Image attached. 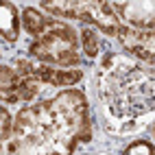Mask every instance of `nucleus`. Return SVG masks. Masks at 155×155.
<instances>
[{
    "label": "nucleus",
    "instance_id": "5",
    "mask_svg": "<svg viewBox=\"0 0 155 155\" xmlns=\"http://www.w3.org/2000/svg\"><path fill=\"white\" fill-rule=\"evenodd\" d=\"M122 48L131 53L136 59L147 61V64H153L155 57V44H153V31H136L129 26H120L118 31Z\"/></svg>",
    "mask_w": 155,
    "mask_h": 155
},
{
    "label": "nucleus",
    "instance_id": "3",
    "mask_svg": "<svg viewBox=\"0 0 155 155\" xmlns=\"http://www.w3.org/2000/svg\"><path fill=\"white\" fill-rule=\"evenodd\" d=\"M31 55H35L39 61L50 66H61V68L77 66L79 64L77 31L68 24L46 20L44 33L35 37V42L31 44Z\"/></svg>",
    "mask_w": 155,
    "mask_h": 155
},
{
    "label": "nucleus",
    "instance_id": "10",
    "mask_svg": "<svg viewBox=\"0 0 155 155\" xmlns=\"http://www.w3.org/2000/svg\"><path fill=\"white\" fill-rule=\"evenodd\" d=\"M22 22H24V28H26V33H31L33 37H39L44 33V26H46V18L35 11V9H24V13H22Z\"/></svg>",
    "mask_w": 155,
    "mask_h": 155
},
{
    "label": "nucleus",
    "instance_id": "14",
    "mask_svg": "<svg viewBox=\"0 0 155 155\" xmlns=\"http://www.w3.org/2000/svg\"><path fill=\"white\" fill-rule=\"evenodd\" d=\"M122 155H153V147H151V142H147V140H138V142L129 144Z\"/></svg>",
    "mask_w": 155,
    "mask_h": 155
},
{
    "label": "nucleus",
    "instance_id": "13",
    "mask_svg": "<svg viewBox=\"0 0 155 155\" xmlns=\"http://www.w3.org/2000/svg\"><path fill=\"white\" fill-rule=\"evenodd\" d=\"M11 136V118L5 107H0V155H5V142Z\"/></svg>",
    "mask_w": 155,
    "mask_h": 155
},
{
    "label": "nucleus",
    "instance_id": "7",
    "mask_svg": "<svg viewBox=\"0 0 155 155\" xmlns=\"http://www.w3.org/2000/svg\"><path fill=\"white\" fill-rule=\"evenodd\" d=\"M37 81L44 83H53V85H74L77 81H81L83 72L81 70H64V68H53V66H33L31 70Z\"/></svg>",
    "mask_w": 155,
    "mask_h": 155
},
{
    "label": "nucleus",
    "instance_id": "6",
    "mask_svg": "<svg viewBox=\"0 0 155 155\" xmlns=\"http://www.w3.org/2000/svg\"><path fill=\"white\" fill-rule=\"evenodd\" d=\"M109 5L129 24L138 26V28L153 31V2H109Z\"/></svg>",
    "mask_w": 155,
    "mask_h": 155
},
{
    "label": "nucleus",
    "instance_id": "4",
    "mask_svg": "<svg viewBox=\"0 0 155 155\" xmlns=\"http://www.w3.org/2000/svg\"><path fill=\"white\" fill-rule=\"evenodd\" d=\"M44 9L53 13H59L64 18H77L83 22L96 24L105 35H118L120 20L116 11L105 0H70V2H42Z\"/></svg>",
    "mask_w": 155,
    "mask_h": 155
},
{
    "label": "nucleus",
    "instance_id": "8",
    "mask_svg": "<svg viewBox=\"0 0 155 155\" xmlns=\"http://www.w3.org/2000/svg\"><path fill=\"white\" fill-rule=\"evenodd\" d=\"M20 81H22V77L15 72V68L0 66V98L7 103H18L15 90L20 85Z\"/></svg>",
    "mask_w": 155,
    "mask_h": 155
},
{
    "label": "nucleus",
    "instance_id": "1",
    "mask_svg": "<svg viewBox=\"0 0 155 155\" xmlns=\"http://www.w3.org/2000/svg\"><path fill=\"white\" fill-rule=\"evenodd\" d=\"M87 140V98L79 90H66L18 114L5 155H72L77 144Z\"/></svg>",
    "mask_w": 155,
    "mask_h": 155
},
{
    "label": "nucleus",
    "instance_id": "12",
    "mask_svg": "<svg viewBox=\"0 0 155 155\" xmlns=\"http://www.w3.org/2000/svg\"><path fill=\"white\" fill-rule=\"evenodd\" d=\"M81 37H83L85 55H87V57H96V55H98V37H96V33H94L90 26H85L83 31H81Z\"/></svg>",
    "mask_w": 155,
    "mask_h": 155
},
{
    "label": "nucleus",
    "instance_id": "2",
    "mask_svg": "<svg viewBox=\"0 0 155 155\" xmlns=\"http://www.w3.org/2000/svg\"><path fill=\"white\" fill-rule=\"evenodd\" d=\"M153 68H142L136 59L107 53L98 70L103 103L116 118H138L153 109Z\"/></svg>",
    "mask_w": 155,
    "mask_h": 155
},
{
    "label": "nucleus",
    "instance_id": "9",
    "mask_svg": "<svg viewBox=\"0 0 155 155\" xmlns=\"http://www.w3.org/2000/svg\"><path fill=\"white\" fill-rule=\"evenodd\" d=\"M0 35L7 42L18 39V11L9 2H0Z\"/></svg>",
    "mask_w": 155,
    "mask_h": 155
},
{
    "label": "nucleus",
    "instance_id": "11",
    "mask_svg": "<svg viewBox=\"0 0 155 155\" xmlns=\"http://www.w3.org/2000/svg\"><path fill=\"white\" fill-rule=\"evenodd\" d=\"M35 94H37V81L24 77L22 81H20L18 90H15L18 101H31V98H35Z\"/></svg>",
    "mask_w": 155,
    "mask_h": 155
}]
</instances>
